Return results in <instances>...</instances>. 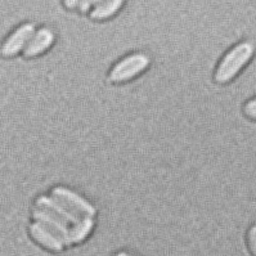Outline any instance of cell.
Segmentation results:
<instances>
[{
  "label": "cell",
  "instance_id": "cell-3",
  "mask_svg": "<svg viewBox=\"0 0 256 256\" xmlns=\"http://www.w3.org/2000/svg\"><path fill=\"white\" fill-rule=\"evenodd\" d=\"M53 197L57 201H60L68 211H71L76 216L84 218H94L96 214V210L92 204L82 198L80 194H78L74 190L64 187H56L52 192Z\"/></svg>",
  "mask_w": 256,
  "mask_h": 256
},
{
  "label": "cell",
  "instance_id": "cell-10",
  "mask_svg": "<svg viewBox=\"0 0 256 256\" xmlns=\"http://www.w3.org/2000/svg\"><path fill=\"white\" fill-rule=\"evenodd\" d=\"M122 6L121 0H114V2H100L92 10L90 17L93 20H106L110 18L114 13H118V10Z\"/></svg>",
  "mask_w": 256,
  "mask_h": 256
},
{
  "label": "cell",
  "instance_id": "cell-13",
  "mask_svg": "<svg viewBox=\"0 0 256 256\" xmlns=\"http://www.w3.org/2000/svg\"><path fill=\"white\" fill-rule=\"evenodd\" d=\"M116 256H132V255H129V254L128 252H118V254H116Z\"/></svg>",
  "mask_w": 256,
  "mask_h": 256
},
{
  "label": "cell",
  "instance_id": "cell-8",
  "mask_svg": "<svg viewBox=\"0 0 256 256\" xmlns=\"http://www.w3.org/2000/svg\"><path fill=\"white\" fill-rule=\"evenodd\" d=\"M30 233L32 236V238L36 242H39L42 246L46 247L48 250L50 251H62L64 250V244H62L60 238L56 234L48 230L44 226H42L40 223L35 222L34 224L30 226Z\"/></svg>",
  "mask_w": 256,
  "mask_h": 256
},
{
  "label": "cell",
  "instance_id": "cell-2",
  "mask_svg": "<svg viewBox=\"0 0 256 256\" xmlns=\"http://www.w3.org/2000/svg\"><path fill=\"white\" fill-rule=\"evenodd\" d=\"M151 60L144 53H134L114 64L110 72V82H124L136 78L148 67Z\"/></svg>",
  "mask_w": 256,
  "mask_h": 256
},
{
  "label": "cell",
  "instance_id": "cell-6",
  "mask_svg": "<svg viewBox=\"0 0 256 256\" xmlns=\"http://www.w3.org/2000/svg\"><path fill=\"white\" fill-rule=\"evenodd\" d=\"M36 208L46 211V212H49V214L53 215L54 218H57L58 220L64 222L67 226H70V224H76L80 220L71 211L67 210L60 201H57L54 197H39L36 201Z\"/></svg>",
  "mask_w": 256,
  "mask_h": 256
},
{
  "label": "cell",
  "instance_id": "cell-5",
  "mask_svg": "<svg viewBox=\"0 0 256 256\" xmlns=\"http://www.w3.org/2000/svg\"><path fill=\"white\" fill-rule=\"evenodd\" d=\"M32 215L38 223L44 226L53 234L57 236L64 246L70 244V229L67 224H64V222H60L57 218H54L53 215H50L49 212H46V211L42 210L39 208L34 210Z\"/></svg>",
  "mask_w": 256,
  "mask_h": 256
},
{
  "label": "cell",
  "instance_id": "cell-12",
  "mask_svg": "<svg viewBox=\"0 0 256 256\" xmlns=\"http://www.w3.org/2000/svg\"><path fill=\"white\" fill-rule=\"evenodd\" d=\"M244 114H246L247 118H252V120H256V100H251L244 104Z\"/></svg>",
  "mask_w": 256,
  "mask_h": 256
},
{
  "label": "cell",
  "instance_id": "cell-11",
  "mask_svg": "<svg viewBox=\"0 0 256 256\" xmlns=\"http://www.w3.org/2000/svg\"><path fill=\"white\" fill-rule=\"evenodd\" d=\"M248 247H250V251L252 252L254 256H256V226H252L248 230Z\"/></svg>",
  "mask_w": 256,
  "mask_h": 256
},
{
  "label": "cell",
  "instance_id": "cell-4",
  "mask_svg": "<svg viewBox=\"0 0 256 256\" xmlns=\"http://www.w3.org/2000/svg\"><path fill=\"white\" fill-rule=\"evenodd\" d=\"M34 34H35V28H34L32 24H24L20 26L3 44L2 54L4 57H13L22 49L24 50L30 40L32 39Z\"/></svg>",
  "mask_w": 256,
  "mask_h": 256
},
{
  "label": "cell",
  "instance_id": "cell-1",
  "mask_svg": "<svg viewBox=\"0 0 256 256\" xmlns=\"http://www.w3.org/2000/svg\"><path fill=\"white\" fill-rule=\"evenodd\" d=\"M255 46L252 42H244L232 48L220 60L215 72V82L218 84H226L238 75V72L252 58Z\"/></svg>",
  "mask_w": 256,
  "mask_h": 256
},
{
  "label": "cell",
  "instance_id": "cell-9",
  "mask_svg": "<svg viewBox=\"0 0 256 256\" xmlns=\"http://www.w3.org/2000/svg\"><path fill=\"white\" fill-rule=\"evenodd\" d=\"M94 226L93 218H82L76 224H74L72 228H70V244H80L86 237L90 234L92 229Z\"/></svg>",
  "mask_w": 256,
  "mask_h": 256
},
{
  "label": "cell",
  "instance_id": "cell-7",
  "mask_svg": "<svg viewBox=\"0 0 256 256\" xmlns=\"http://www.w3.org/2000/svg\"><path fill=\"white\" fill-rule=\"evenodd\" d=\"M54 34L50 28H42L39 31L34 34L32 39L30 40L28 46L24 50V54L26 57H36L42 54L46 50H48L54 42Z\"/></svg>",
  "mask_w": 256,
  "mask_h": 256
}]
</instances>
